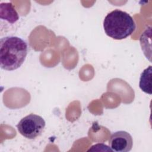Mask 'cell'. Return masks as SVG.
<instances>
[{
  "instance_id": "obj_4",
  "label": "cell",
  "mask_w": 152,
  "mask_h": 152,
  "mask_svg": "<svg viewBox=\"0 0 152 152\" xmlns=\"http://www.w3.org/2000/svg\"><path fill=\"white\" fill-rule=\"evenodd\" d=\"M109 145L113 151H129L132 149L133 145L132 136L129 133L125 131L115 132L109 138Z\"/></svg>"
},
{
  "instance_id": "obj_3",
  "label": "cell",
  "mask_w": 152,
  "mask_h": 152,
  "mask_svg": "<svg viewBox=\"0 0 152 152\" xmlns=\"http://www.w3.org/2000/svg\"><path fill=\"white\" fill-rule=\"evenodd\" d=\"M45 125V121L42 116L31 113L22 118L17 124V128L21 135L32 140L42 134Z\"/></svg>"
},
{
  "instance_id": "obj_2",
  "label": "cell",
  "mask_w": 152,
  "mask_h": 152,
  "mask_svg": "<svg viewBox=\"0 0 152 152\" xmlns=\"http://www.w3.org/2000/svg\"><path fill=\"white\" fill-rule=\"evenodd\" d=\"M103 28L108 36L113 39L122 40L131 35L136 26L134 20L128 13L116 9L105 17Z\"/></svg>"
},
{
  "instance_id": "obj_5",
  "label": "cell",
  "mask_w": 152,
  "mask_h": 152,
  "mask_svg": "<svg viewBox=\"0 0 152 152\" xmlns=\"http://www.w3.org/2000/svg\"><path fill=\"white\" fill-rule=\"evenodd\" d=\"M0 15L1 19L7 20L11 24L15 23L19 19L17 12L14 8L12 4L10 2L1 4Z\"/></svg>"
},
{
  "instance_id": "obj_6",
  "label": "cell",
  "mask_w": 152,
  "mask_h": 152,
  "mask_svg": "<svg viewBox=\"0 0 152 152\" xmlns=\"http://www.w3.org/2000/svg\"><path fill=\"white\" fill-rule=\"evenodd\" d=\"M151 66L145 69L141 74L139 86L145 93L151 94Z\"/></svg>"
},
{
  "instance_id": "obj_1",
  "label": "cell",
  "mask_w": 152,
  "mask_h": 152,
  "mask_svg": "<svg viewBox=\"0 0 152 152\" xmlns=\"http://www.w3.org/2000/svg\"><path fill=\"white\" fill-rule=\"evenodd\" d=\"M27 43L17 36H6L0 41V66L3 69L13 71L23 64L27 55Z\"/></svg>"
}]
</instances>
